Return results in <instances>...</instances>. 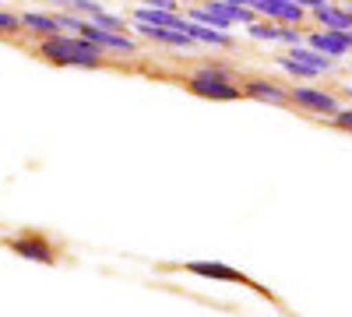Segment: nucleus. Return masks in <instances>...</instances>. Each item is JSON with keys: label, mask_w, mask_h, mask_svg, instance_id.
<instances>
[{"label": "nucleus", "mask_w": 352, "mask_h": 317, "mask_svg": "<svg viewBox=\"0 0 352 317\" xmlns=\"http://www.w3.org/2000/svg\"><path fill=\"white\" fill-rule=\"evenodd\" d=\"M39 56L56 67H85V71L102 67L106 61V53L81 32H56V36L39 39Z\"/></svg>", "instance_id": "obj_1"}, {"label": "nucleus", "mask_w": 352, "mask_h": 317, "mask_svg": "<svg viewBox=\"0 0 352 317\" xmlns=\"http://www.w3.org/2000/svg\"><path fill=\"white\" fill-rule=\"evenodd\" d=\"M184 85H187L190 96L208 99V102H236L243 96V85L219 64H204V67L190 71Z\"/></svg>", "instance_id": "obj_2"}, {"label": "nucleus", "mask_w": 352, "mask_h": 317, "mask_svg": "<svg viewBox=\"0 0 352 317\" xmlns=\"http://www.w3.org/2000/svg\"><path fill=\"white\" fill-rule=\"evenodd\" d=\"M184 272H190L194 278H204V282H229V285H243V289H254L261 300L278 303V300L272 296L268 285L254 282L250 275H243L240 268H232V265H226V261H190V265H184Z\"/></svg>", "instance_id": "obj_3"}, {"label": "nucleus", "mask_w": 352, "mask_h": 317, "mask_svg": "<svg viewBox=\"0 0 352 317\" xmlns=\"http://www.w3.org/2000/svg\"><path fill=\"white\" fill-rule=\"evenodd\" d=\"M289 106H296L303 113H314V117H324L331 120L335 113L342 109V99L328 89H317V85H289Z\"/></svg>", "instance_id": "obj_4"}, {"label": "nucleus", "mask_w": 352, "mask_h": 317, "mask_svg": "<svg viewBox=\"0 0 352 317\" xmlns=\"http://www.w3.org/2000/svg\"><path fill=\"white\" fill-rule=\"evenodd\" d=\"M8 247H11L18 257H25V261H36V265H53V261H56V247L39 233V229H28V233L11 237Z\"/></svg>", "instance_id": "obj_5"}, {"label": "nucleus", "mask_w": 352, "mask_h": 317, "mask_svg": "<svg viewBox=\"0 0 352 317\" xmlns=\"http://www.w3.org/2000/svg\"><path fill=\"white\" fill-rule=\"evenodd\" d=\"M131 32L141 36V39H152L159 46H169V50H197V43L184 32V28H169V25H148V21H131Z\"/></svg>", "instance_id": "obj_6"}, {"label": "nucleus", "mask_w": 352, "mask_h": 317, "mask_svg": "<svg viewBox=\"0 0 352 317\" xmlns=\"http://www.w3.org/2000/svg\"><path fill=\"white\" fill-rule=\"evenodd\" d=\"M81 36L85 39H92L102 53H138V39L131 32H116V28H102L96 21H88L81 25Z\"/></svg>", "instance_id": "obj_7"}, {"label": "nucleus", "mask_w": 352, "mask_h": 317, "mask_svg": "<svg viewBox=\"0 0 352 317\" xmlns=\"http://www.w3.org/2000/svg\"><path fill=\"white\" fill-rule=\"evenodd\" d=\"M243 85V96L264 106H289V85L275 81V78H264V74H250L240 81Z\"/></svg>", "instance_id": "obj_8"}, {"label": "nucleus", "mask_w": 352, "mask_h": 317, "mask_svg": "<svg viewBox=\"0 0 352 317\" xmlns=\"http://www.w3.org/2000/svg\"><path fill=\"white\" fill-rule=\"evenodd\" d=\"M261 18H272L278 25H307L310 21V11L296 0H254L250 4Z\"/></svg>", "instance_id": "obj_9"}, {"label": "nucleus", "mask_w": 352, "mask_h": 317, "mask_svg": "<svg viewBox=\"0 0 352 317\" xmlns=\"http://www.w3.org/2000/svg\"><path fill=\"white\" fill-rule=\"evenodd\" d=\"M184 32L197 46H212V50H229L232 43H236L229 28H212V25H204V21H194V18H184Z\"/></svg>", "instance_id": "obj_10"}, {"label": "nucleus", "mask_w": 352, "mask_h": 317, "mask_svg": "<svg viewBox=\"0 0 352 317\" xmlns=\"http://www.w3.org/2000/svg\"><path fill=\"white\" fill-rule=\"evenodd\" d=\"M307 46H314V50H320V53L335 56V61H342L345 53H352L349 43L342 39V32H335V28H320V25L307 32Z\"/></svg>", "instance_id": "obj_11"}, {"label": "nucleus", "mask_w": 352, "mask_h": 317, "mask_svg": "<svg viewBox=\"0 0 352 317\" xmlns=\"http://www.w3.org/2000/svg\"><path fill=\"white\" fill-rule=\"evenodd\" d=\"M310 18H314V25H320V28H335V32H342V28H352L349 11H345L342 4H335V0H328V4L314 8Z\"/></svg>", "instance_id": "obj_12"}, {"label": "nucleus", "mask_w": 352, "mask_h": 317, "mask_svg": "<svg viewBox=\"0 0 352 317\" xmlns=\"http://www.w3.org/2000/svg\"><path fill=\"white\" fill-rule=\"evenodd\" d=\"M21 28H25V32H32V36H39V39L60 32L56 18H53V14H39V11H25V14H21Z\"/></svg>", "instance_id": "obj_13"}, {"label": "nucleus", "mask_w": 352, "mask_h": 317, "mask_svg": "<svg viewBox=\"0 0 352 317\" xmlns=\"http://www.w3.org/2000/svg\"><path fill=\"white\" fill-rule=\"evenodd\" d=\"M275 67H278V71H285V74H289L292 81H314V78H320V74H317L314 67H307L303 61H296V56H292L289 50L275 56Z\"/></svg>", "instance_id": "obj_14"}, {"label": "nucleus", "mask_w": 352, "mask_h": 317, "mask_svg": "<svg viewBox=\"0 0 352 317\" xmlns=\"http://www.w3.org/2000/svg\"><path fill=\"white\" fill-rule=\"evenodd\" d=\"M243 28H247V36H250L254 43H268V46H272V43H278V28H282V25L257 14V18H254L250 25H243Z\"/></svg>", "instance_id": "obj_15"}, {"label": "nucleus", "mask_w": 352, "mask_h": 317, "mask_svg": "<svg viewBox=\"0 0 352 317\" xmlns=\"http://www.w3.org/2000/svg\"><path fill=\"white\" fill-rule=\"evenodd\" d=\"M278 43L289 50V46H300V43H307V32H303V25H282L278 28Z\"/></svg>", "instance_id": "obj_16"}, {"label": "nucleus", "mask_w": 352, "mask_h": 317, "mask_svg": "<svg viewBox=\"0 0 352 317\" xmlns=\"http://www.w3.org/2000/svg\"><path fill=\"white\" fill-rule=\"evenodd\" d=\"M53 18H56V25H60V32H81V25H85V18L78 11H64V8L56 11Z\"/></svg>", "instance_id": "obj_17"}, {"label": "nucleus", "mask_w": 352, "mask_h": 317, "mask_svg": "<svg viewBox=\"0 0 352 317\" xmlns=\"http://www.w3.org/2000/svg\"><path fill=\"white\" fill-rule=\"evenodd\" d=\"M74 11L81 18H96V14L106 11V4H102V0H74Z\"/></svg>", "instance_id": "obj_18"}, {"label": "nucleus", "mask_w": 352, "mask_h": 317, "mask_svg": "<svg viewBox=\"0 0 352 317\" xmlns=\"http://www.w3.org/2000/svg\"><path fill=\"white\" fill-rule=\"evenodd\" d=\"M0 32H4V36H11V32H21V14L0 11Z\"/></svg>", "instance_id": "obj_19"}, {"label": "nucleus", "mask_w": 352, "mask_h": 317, "mask_svg": "<svg viewBox=\"0 0 352 317\" xmlns=\"http://www.w3.org/2000/svg\"><path fill=\"white\" fill-rule=\"evenodd\" d=\"M331 124H335L338 131H349V134H352V102H349V106H342V109L335 113Z\"/></svg>", "instance_id": "obj_20"}, {"label": "nucleus", "mask_w": 352, "mask_h": 317, "mask_svg": "<svg viewBox=\"0 0 352 317\" xmlns=\"http://www.w3.org/2000/svg\"><path fill=\"white\" fill-rule=\"evenodd\" d=\"M148 8H166V11H180V0H141Z\"/></svg>", "instance_id": "obj_21"}, {"label": "nucleus", "mask_w": 352, "mask_h": 317, "mask_svg": "<svg viewBox=\"0 0 352 317\" xmlns=\"http://www.w3.org/2000/svg\"><path fill=\"white\" fill-rule=\"evenodd\" d=\"M338 96L352 102V81H345V85H338Z\"/></svg>", "instance_id": "obj_22"}, {"label": "nucleus", "mask_w": 352, "mask_h": 317, "mask_svg": "<svg viewBox=\"0 0 352 317\" xmlns=\"http://www.w3.org/2000/svg\"><path fill=\"white\" fill-rule=\"evenodd\" d=\"M296 4H303L307 11H314V8H320V4H328V0H296Z\"/></svg>", "instance_id": "obj_23"}, {"label": "nucleus", "mask_w": 352, "mask_h": 317, "mask_svg": "<svg viewBox=\"0 0 352 317\" xmlns=\"http://www.w3.org/2000/svg\"><path fill=\"white\" fill-rule=\"evenodd\" d=\"M50 4H56V8H64V11H74V0H50Z\"/></svg>", "instance_id": "obj_24"}, {"label": "nucleus", "mask_w": 352, "mask_h": 317, "mask_svg": "<svg viewBox=\"0 0 352 317\" xmlns=\"http://www.w3.org/2000/svg\"><path fill=\"white\" fill-rule=\"evenodd\" d=\"M342 8L349 11V18H352V0H342Z\"/></svg>", "instance_id": "obj_25"}, {"label": "nucleus", "mask_w": 352, "mask_h": 317, "mask_svg": "<svg viewBox=\"0 0 352 317\" xmlns=\"http://www.w3.org/2000/svg\"><path fill=\"white\" fill-rule=\"evenodd\" d=\"M229 4H254V0H229Z\"/></svg>", "instance_id": "obj_26"}]
</instances>
